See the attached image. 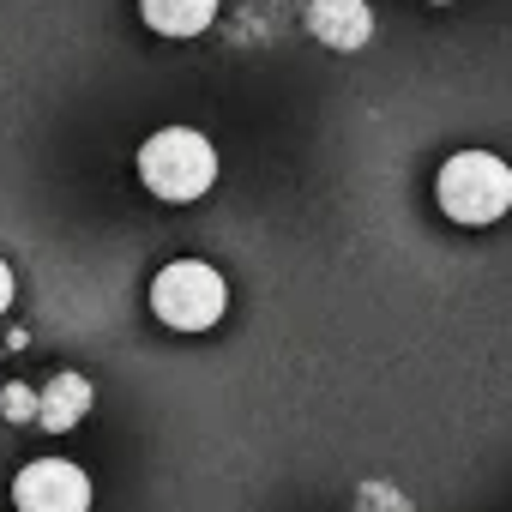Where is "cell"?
I'll return each mask as SVG.
<instances>
[{
  "label": "cell",
  "instance_id": "1",
  "mask_svg": "<svg viewBox=\"0 0 512 512\" xmlns=\"http://www.w3.org/2000/svg\"><path fill=\"white\" fill-rule=\"evenodd\" d=\"M434 199L452 223L464 229H482V223H500L512 211V163H500L494 151H458L440 163V181H434Z\"/></svg>",
  "mask_w": 512,
  "mask_h": 512
},
{
  "label": "cell",
  "instance_id": "2",
  "mask_svg": "<svg viewBox=\"0 0 512 512\" xmlns=\"http://www.w3.org/2000/svg\"><path fill=\"white\" fill-rule=\"evenodd\" d=\"M139 181H145L157 199L187 205V199L211 193V181H217V151H211V139L193 133V127H163V133H151L145 151H139Z\"/></svg>",
  "mask_w": 512,
  "mask_h": 512
},
{
  "label": "cell",
  "instance_id": "3",
  "mask_svg": "<svg viewBox=\"0 0 512 512\" xmlns=\"http://www.w3.org/2000/svg\"><path fill=\"white\" fill-rule=\"evenodd\" d=\"M229 308V284L205 260H175L151 278V314L175 332H211Z\"/></svg>",
  "mask_w": 512,
  "mask_h": 512
},
{
  "label": "cell",
  "instance_id": "4",
  "mask_svg": "<svg viewBox=\"0 0 512 512\" xmlns=\"http://www.w3.org/2000/svg\"><path fill=\"white\" fill-rule=\"evenodd\" d=\"M19 512H91V476L67 458H37L13 482Z\"/></svg>",
  "mask_w": 512,
  "mask_h": 512
},
{
  "label": "cell",
  "instance_id": "5",
  "mask_svg": "<svg viewBox=\"0 0 512 512\" xmlns=\"http://www.w3.org/2000/svg\"><path fill=\"white\" fill-rule=\"evenodd\" d=\"M308 31L326 49L350 55L374 37V13H368V0H308Z\"/></svg>",
  "mask_w": 512,
  "mask_h": 512
},
{
  "label": "cell",
  "instance_id": "6",
  "mask_svg": "<svg viewBox=\"0 0 512 512\" xmlns=\"http://www.w3.org/2000/svg\"><path fill=\"white\" fill-rule=\"evenodd\" d=\"M85 410H91V380H85V374H55V380L37 392V422H43L49 434L79 428Z\"/></svg>",
  "mask_w": 512,
  "mask_h": 512
},
{
  "label": "cell",
  "instance_id": "7",
  "mask_svg": "<svg viewBox=\"0 0 512 512\" xmlns=\"http://www.w3.org/2000/svg\"><path fill=\"white\" fill-rule=\"evenodd\" d=\"M139 13L157 37H199L217 19V0H139Z\"/></svg>",
  "mask_w": 512,
  "mask_h": 512
},
{
  "label": "cell",
  "instance_id": "8",
  "mask_svg": "<svg viewBox=\"0 0 512 512\" xmlns=\"http://www.w3.org/2000/svg\"><path fill=\"white\" fill-rule=\"evenodd\" d=\"M0 416H7V422H31L37 416V392L31 386H7V392H0Z\"/></svg>",
  "mask_w": 512,
  "mask_h": 512
},
{
  "label": "cell",
  "instance_id": "9",
  "mask_svg": "<svg viewBox=\"0 0 512 512\" xmlns=\"http://www.w3.org/2000/svg\"><path fill=\"white\" fill-rule=\"evenodd\" d=\"M7 308H13V266L0 260V314H7Z\"/></svg>",
  "mask_w": 512,
  "mask_h": 512
},
{
  "label": "cell",
  "instance_id": "10",
  "mask_svg": "<svg viewBox=\"0 0 512 512\" xmlns=\"http://www.w3.org/2000/svg\"><path fill=\"white\" fill-rule=\"evenodd\" d=\"M434 7H440V0H434Z\"/></svg>",
  "mask_w": 512,
  "mask_h": 512
}]
</instances>
